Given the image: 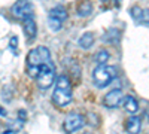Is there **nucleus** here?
I'll list each match as a JSON object with an SVG mask.
<instances>
[{
	"instance_id": "nucleus-17",
	"label": "nucleus",
	"mask_w": 149,
	"mask_h": 134,
	"mask_svg": "<svg viewBox=\"0 0 149 134\" xmlns=\"http://www.w3.org/2000/svg\"><path fill=\"white\" fill-rule=\"evenodd\" d=\"M19 116H21L19 118L21 121H26V112H24V110H19Z\"/></svg>"
},
{
	"instance_id": "nucleus-15",
	"label": "nucleus",
	"mask_w": 149,
	"mask_h": 134,
	"mask_svg": "<svg viewBox=\"0 0 149 134\" xmlns=\"http://www.w3.org/2000/svg\"><path fill=\"white\" fill-rule=\"evenodd\" d=\"M17 43H18V37L14 36V37L10 39V49L14 51V54H17Z\"/></svg>"
},
{
	"instance_id": "nucleus-6",
	"label": "nucleus",
	"mask_w": 149,
	"mask_h": 134,
	"mask_svg": "<svg viewBox=\"0 0 149 134\" xmlns=\"http://www.w3.org/2000/svg\"><path fill=\"white\" fill-rule=\"evenodd\" d=\"M10 10H12V15L19 19H26L29 17H33V5L30 0H17Z\"/></svg>"
},
{
	"instance_id": "nucleus-12",
	"label": "nucleus",
	"mask_w": 149,
	"mask_h": 134,
	"mask_svg": "<svg viewBox=\"0 0 149 134\" xmlns=\"http://www.w3.org/2000/svg\"><path fill=\"white\" fill-rule=\"evenodd\" d=\"M122 106H124V109H125V112H128V113H136V112L139 110V103H137V100H136L134 97H131V95L124 97Z\"/></svg>"
},
{
	"instance_id": "nucleus-14",
	"label": "nucleus",
	"mask_w": 149,
	"mask_h": 134,
	"mask_svg": "<svg viewBox=\"0 0 149 134\" xmlns=\"http://www.w3.org/2000/svg\"><path fill=\"white\" fill-rule=\"evenodd\" d=\"M109 58H110L109 52H107L106 49H102V51H98V52L95 54V63H97L98 66H103V64L107 63Z\"/></svg>"
},
{
	"instance_id": "nucleus-4",
	"label": "nucleus",
	"mask_w": 149,
	"mask_h": 134,
	"mask_svg": "<svg viewBox=\"0 0 149 134\" xmlns=\"http://www.w3.org/2000/svg\"><path fill=\"white\" fill-rule=\"evenodd\" d=\"M67 19V10L63 6H55L48 15V26L52 31H58L63 27V22Z\"/></svg>"
},
{
	"instance_id": "nucleus-2",
	"label": "nucleus",
	"mask_w": 149,
	"mask_h": 134,
	"mask_svg": "<svg viewBox=\"0 0 149 134\" xmlns=\"http://www.w3.org/2000/svg\"><path fill=\"white\" fill-rule=\"evenodd\" d=\"M116 76V69L113 66H97L93 72V81L95 83V87L98 88H104L107 85H110V82L115 79Z\"/></svg>"
},
{
	"instance_id": "nucleus-11",
	"label": "nucleus",
	"mask_w": 149,
	"mask_h": 134,
	"mask_svg": "<svg viewBox=\"0 0 149 134\" xmlns=\"http://www.w3.org/2000/svg\"><path fill=\"white\" fill-rule=\"evenodd\" d=\"M91 12H93V3L90 2V0H82L76 8V15L81 17V18H85V17L91 15Z\"/></svg>"
},
{
	"instance_id": "nucleus-1",
	"label": "nucleus",
	"mask_w": 149,
	"mask_h": 134,
	"mask_svg": "<svg viewBox=\"0 0 149 134\" xmlns=\"http://www.w3.org/2000/svg\"><path fill=\"white\" fill-rule=\"evenodd\" d=\"M52 101L58 107H66L72 101V83L66 75H61L55 79Z\"/></svg>"
},
{
	"instance_id": "nucleus-9",
	"label": "nucleus",
	"mask_w": 149,
	"mask_h": 134,
	"mask_svg": "<svg viewBox=\"0 0 149 134\" xmlns=\"http://www.w3.org/2000/svg\"><path fill=\"white\" fill-rule=\"evenodd\" d=\"M22 30H24V33H26L29 40H34L36 39L37 26H36V21H34L33 17H29L26 19H22Z\"/></svg>"
},
{
	"instance_id": "nucleus-19",
	"label": "nucleus",
	"mask_w": 149,
	"mask_h": 134,
	"mask_svg": "<svg viewBox=\"0 0 149 134\" xmlns=\"http://www.w3.org/2000/svg\"><path fill=\"white\" fill-rule=\"evenodd\" d=\"M115 2H116V5H119V0H115Z\"/></svg>"
},
{
	"instance_id": "nucleus-10",
	"label": "nucleus",
	"mask_w": 149,
	"mask_h": 134,
	"mask_svg": "<svg viewBox=\"0 0 149 134\" xmlns=\"http://www.w3.org/2000/svg\"><path fill=\"white\" fill-rule=\"evenodd\" d=\"M125 128H127V133L128 134H139L140 133V128H142V121L139 116H131L127 119L125 122Z\"/></svg>"
},
{
	"instance_id": "nucleus-16",
	"label": "nucleus",
	"mask_w": 149,
	"mask_h": 134,
	"mask_svg": "<svg viewBox=\"0 0 149 134\" xmlns=\"http://www.w3.org/2000/svg\"><path fill=\"white\" fill-rule=\"evenodd\" d=\"M140 22L149 24V10H143V12H142V19H140Z\"/></svg>"
},
{
	"instance_id": "nucleus-5",
	"label": "nucleus",
	"mask_w": 149,
	"mask_h": 134,
	"mask_svg": "<svg viewBox=\"0 0 149 134\" xmlns=\"http://www.w3.org/2000/svg\"><path fill=\"white\" fill-rule=\"evenodd\" d=\"M36 81H37L39 88H42V90H46V88L51 87V85L54 83V81H55L54 64H43V66H40L39 75H37Z\"/></svg>"
},
{
	"instance_id": "nucleus-18",
	"label": "nucleus",
	"mask_w": 149,
	"mask_h": 134,
	"mask_svg": "<svg viewBox=\"0 0 149 134\" xmlns=\"http://www.w3.org/2000/svg\"><path fill=\"white\" fill-rule=\"evenodd\" d=\"M0 115H2V116H6V110H5V109H2V106H0Z\"/></svg>"
},
{
	"instance_id": "nucleus-13",
	"label": "nucleus",
	"mask_w": 149,
	"mask_h": 134,
	"mask_svg": "<svg viewBox=\"0 0 149 134\" xmlns=\"http://www.w3.org/2000/svg\"><path fill=\"white\" fill-rule=\"evenodd\" d=\"M79 46L82 48V49H90V48L94 45V34L93 33H84L79 40H78Z\"/></svg>"
},
{
	"instance_id": "nucleus-8",
	"label": "nucleus",
	"mask_w": 149,
	"mask_h": 134,
	"mask_svg": "<svg viewBox=\"0 0 149 134\" xmlns=\"http://www.w3.org/2000/svg\"><path fill=\"white\" fill-rule=\"evenodd\" d=\"M124 100V94H122V90L116 88V90H112L109 91L106 95H104V99H103V104L104 107L107 109H115L121 104V101Z\"/></svg>"
},
{
	"instance_id": "nucleus-3",
	"label": "nucleus",
	"mask_w": 149,
	"mask_h": 134,
	"mask_svg": "<svg viewBox=\"0 0 149 134\" xmlns=\"http://www.w3.org/2000/svg\"><path fill=\"white\" fill-rule=\"evenodd\" d=\"M43 64H52L51 52L46 46H37L27 55V67H40Z\"/></svg>"
},
{
	"instance_id": "nucleus-7",
	"label": "nucleus",
	"mask_w": 149,
	"mask_h": 134,
	"mask_svg": "<svg viewBox=\"0 0 149 134\" xmlns=\"http://www.w3.org/2000/svg\"><path fill=\"white\" fill-rule=\"evenodd\" d=\"M84 125H85V118H84L81 113H74V112L70 113V115H67L64 124H63L66 133H69V134L79 131Z\"/></svg>"
}]
</instances>
